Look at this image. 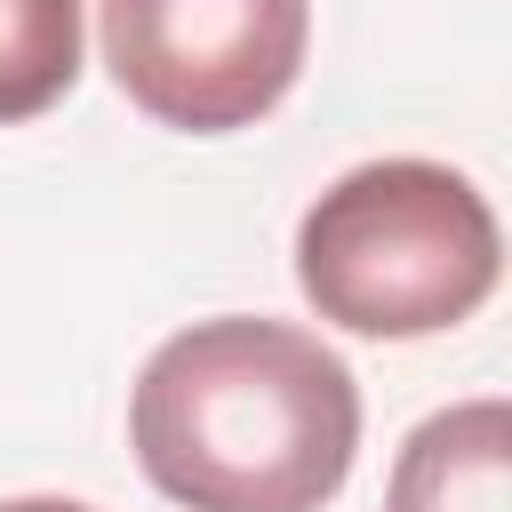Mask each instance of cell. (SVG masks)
<instances>
[{
  "mask_svg": "<svg viewBox=\"0 0 512 512\" xmlns=\"http://www.w3.org/2000/svg\"><path fill=\"white\" fill-rule=\"evenodd\" d=\"M384 512H512V408L456 400L424 416L392 456Z\"/></svg>",
  "mask_w": 512,
  "mask_h": 512,
  "instance_id": "cell-4",
  "label": "cell"
},
{
  "mask_svg": "<svg viewBox=\"0 0 512 512\" xmlns=\"http://www.w3.org/2000/svg\"><path fill=\"white\" fill-rule=\"evenodd\" d=\"M496 272V208L440 160H368L296 224V288L352 336H440L496 296Z\"/></svg>",
  "mask_w": 512,
  "mask_h": 512,
  "instance_id": "cell-2",
  "label": "cell"
},
{
  "mask_svg": "<svg viewBox=\"0 0 512 512\" xmlns=\"http://www.w3.org/2000/svg\"><path fill=\"white\" fill-rule=\"evenodd\" d=\"M128 440L184 512H320L360 456V384L320 336L224 312L144 360Z\"/></svg>",
  "mask_w": 512,
  "mask_h": 512,
  "instance_id": "cell-1",
  "label": "cell"
},
{
  "mask_svg": "<svg viewBox=\"0 0 512 512\" xmlns=\"http://www.w3.org/2000/svg\"><path fill=\"white\" fill-rule=\"evenodd\" d=\"M96 16L120 96L184 136L256 128L312 48V0H96Z\"/></svg>",
  "mask_w": 512,
  "mask_h": 512,
  "instance_id": "cell-3",
  "label": "cell"
},
{
  "mask_svg": "<svg viewBox=\"0 0 512 512\" xmlns=\"http://www.w3.org/2000/svg\"><path fill=\"white\" fill-rule=\"evenodd\" d=\"M80 80V0H0V128L40 120Z\"/></svg>",
  "mask_w": 512,
  "mask_h": 512,
  "instance_id": "cell-5",
  "label": "cell"
},
{
  "mask_svg": "<svg viewBox=\"0 0 512 512\" xmlns=\"http://www.w3.org/2000/svg\"><path fill=\"white\" fill-rule=\"evenodd\" d=\"M0 512H96V504H72V496H16V504H0Z\"/></svg>",
  "mask_w": 512,
  "mask_h": 512,
  "instance_id": "cell-6",
  "label": "cell"
}]
</instances>
